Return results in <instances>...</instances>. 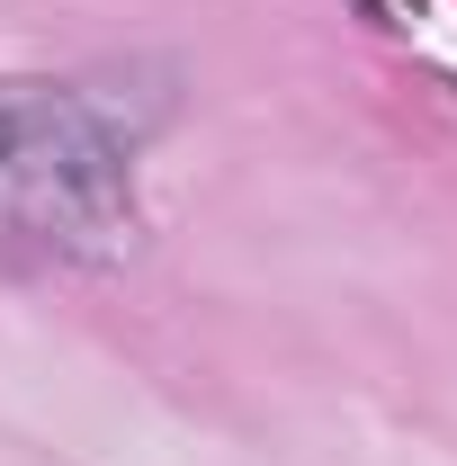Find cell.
<instances>
[{"label":"cell","instance_id":"cell-1","mask_svg":"<svg viewBox=\"0 0 457 466\" xmlns=\"http://www.w3.org/2000/svg\"><path fill=\"white\" fill-rule=\"evenodd\" d=\"M0 225L63 260L135 251L126 144L90 116V99L46 81H0Z\"/></svg>","mask_w":457,"mask_h":466}]
</instances>
